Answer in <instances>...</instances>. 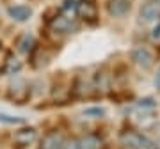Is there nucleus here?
Here are the masks:
<instances>
[{"label": "nucleus", "instance_id": "obj_1", "mask_svg": "<svg viewBox=\"0 0 160 149\" xmlns=\"http://www.w3.org/2000/svg\"><path fill=\"white\" fill-rule=\"evenodd\" d=\"M29 96H30V91H29V85H27L25 80L16 78V80H12L11 84H9V98L14 99L18 105L25 103V101L29 99Z\"/></svg>", "mask_w": 160, "mask_h": 149}, {"label": "nucleus", "instance_id": "obj_2", "mask_svg": "<svg viewBox=\"0 0 160 149\" xmlns=\"http://www.w3.org/2000/svg\"><path fill=\"white\" fill-rule=\"evenodd\" d=\"M77 14L86 22L94 23L98 18V7L94 4V0H80L77 4Z\"/></svg>", "mask_w": 160, "mask_h": 149}, {"label": "nucleus", "instance_id": "obj_3", "mask_svg": "<svg viewBox=\"0 0 160 149\" xmlns=\"http://www.w3.org/2000/svg\"><path fill=\"white\" fill-rule=\"evenodd\" d=\"M130 57L139 68H142V69H149L153 66V55H151V52H149L146 46H137V48H133L132 53H130Z\"/></svg>", "mask_w": 160, "mask_h": 149}, {"label": "nucleus", "instance_id": "obj_4", "mask_svg": "<svg viewBox=\"0 0 160 149\" xmlns=\"http://www.w3.org/2000/svg\"><path fill=\"white\" fill-rule=\"evenodd\" d=\"M36 138H38V132L32 126L22 128V130H18L14 133V144H16L18 147H27V146H30V144L34 142Z\"/></svg>", "mask_w": 160, "mask_h": 149}, {"label": "nucleus", "instance_id": "obj_5", "mask_svg": "<svg viewBox=\"0 0 160 149\" xmlns=\"http://www.w3.org/2000/svg\"><path fill=\"white\" fill-rule=\"evenodd\" d=\"M146 138L148 137H144V135H141V133H137V132H123L121 137H119V142H121V146H125L126 149H139L144 144Z\"/></svg>", "mask_w": 160, "mask_h": 149}, {"label": "nucleus", "instance_id": "obj_6", "mask_svg": "<svg viewBox=\"0 0 160 149\" xmlns=\"http://www.w3.org/2000/svg\"><path fill=\"white\" fill-rule=\"evenodd\" d=\"M139 18H141V22H144V23L157 22V20L160 18V2H149V4H144V6L141 7Z\"/></svg>", "mask_w": 160, "mask_h": 149}, {"label": "nucleus", "instance_id": "obj_7", "mask_svg": "<svg viewBox=\"0 0 160 149\" xmlns=\"http://www.w3.org/2000/svg\"><path fill=\"white\" fill-rule=\"evenodd\" d=\"M50 29L55 34H68V32H71L75 29V23L68 16H55L50 23Z\"/></svg>", "mask_w": 160, "mask_h": 149}, {"label": "nucleus", "instance_id": "obj_8", "mask_svg": "<svg viewBox=\"0 0 160 149\" xmlns=\"http://www.w3.org/2000/svg\"><path fill=\"white\" fill-rule=\"evenodd\" d=\"M107 11L114 18L125 16L126 12L130 11V0H109L107 2Z\"/></svg>", "mask_w": 160, "mask_h": 149}, {"label": "nucleus", "instance_id": "obj_9", "mask_svg": "<svg viewBox=\"0 0 160 149\" xmlns=\"http://www.w3.org/2000/svg\"><path fill=\"white\" fill-rule=\"evenodd\" d=\"M7 14L14 20V22H27V20H30V16H32V9H30L29 6H22V4H18V6H11L7 7Z\"/></svg>", "mask_w": 160, "mask_h": 149}, {"label": "nucleus", "instance_id": "obj_10", "mask_svg": "<svg viewBox=\"0 0 160 149\" xmlns=\"http://www.w3.org/2000/svg\"><path fill=\"white\" fill-rule=\"evenodd\" d=\"M64 144V138L61 133L57 132H50L46 133L43 140H41V149H61Z\"/></svg>", "mask_w": 160, "mask_h": 149}, {"label": "nucleus", "instance_id": "obj_11", "mask_svg": "<svg viewBox=\"0 0 160 149\" xmlns=\"http://www.w3.org/2000/svg\"><path fill=\"white\" fill-rule=\"evenodd\" d=\"M36 41H34V36L30 34V32H25L23 36H20L16 41V46H18V52L22 53H29L32 48H34Z\"/></svg>", "mask_w": 160, "mask_h": 149}, {"label": "nucleus", "instance_id": "obj_12", "mask_svg": "<svg viewBox=\"0 0 160 149\" xmlns=\"http://www.w3.org/2000/svg\"><path fill=\"white\" fill-rule=\"evenodd\" d=\"M109 74L103 73V71H98L94 74V89L98 91H105V89H109Z\"/></svg>", "mask_w": 160, "mask_h": 149}, {"label": "nucleus", "instance_id": "obj_13", "mask_svg": "<svg viewBox=\"0 0 160 149\" xmlns=\"http://www.w3.org/2000/svg\"><path fill=\"white\" fill-rule=\"evenodd\" d=\"M80 147L82 149H100V138L96 135H86L80 138Z\"/></svg>", "mask_w": 160, "mask_h": 149}, {"label": "nucleus", "instance_id": "obj_14", "mask_svg": "<svg viewBox=\"0 0 160 149\" xmlns=\"http://www.w3.org/2000/svg\"><path fill=\"white\" fill-rule=\"evenodd\" d=\"M20 69H22V62H20L16 57L9 55L7 60H6V68H4V71H6L7 74H14V73H18Z\"/></svg>", "mask_w": 160, "mask_h": 149}, {"label": "nucleus", "instance_id": "obj_15", "mask_svg": "<svg viewBox=\"0 0 160 149\" xmlns=\"http://www.w3.org/2000/svg\"><path fill=\"white\" fill-rule=\"evenodd\" d=\"M77 0H64V4H62V12H64V16H68L73 20V16L77 14Z\"/></svg>", "mask_w": 160, "mask_h": 149}, {"label": "nucleus", "instance_id": "obj_16", "mask_svg": "<svg viewBox=\"0 0 160 149\" xmlns=\"http://www.w3.org/2000/svg\"><path fill=\"white\" fill-rule=\"evenodd\" d=\"M84 115L86 117H91V119H100L102 115H105V110L100 108V107H91V108L84 110Z\"/></svg>", "mask_w": 160, "mask_h": 149}, {"label": "nucleus", "instance_id": "obj_17", "mask_svg": "<svg viewBox=\"0 0 160 149\" xmlns=\"http://www.w3.org/2000/svg\"><path fill=\"white\" fill-rule=\"evenodd\" d=\"M139 110H148V112H153L155 108H157V103H155L153 99H151V98H146V99H141V101H139Z\"/></svg>", "mask_w": 160, "mask_h": 149}, {"label": "nucleus", "instance_id": "obj_18", "mask_svg": "<svg viewBox=\"0 0 160 149\" xmlns=\"http://www.w3.org/2000/svg\"><path fill=\"white\" fill-rule=\"evenodd\" d=\"M0 123H4V124H22L23 119L22 117H12V115L0 114Z\"/></svg>", "mask_w": 160, "mask_h": 149}, {"label": "nucleus", "instance_id": "obj_19", "mask_svg": "<svg viewBox=\"0 0 160 149\" xmlns=\"http://www.w3.org/2000/svg\"><path fill=\"white\" fill-rule=\"evenodd\" d=\"M61 149H82V147H80V140L71 138V140H68V142H64Z\"/></svg>", "mask_w": 160, "mask_h": 149}, {"label": "nucleus", "instance_id": "obj_20", "mask_svg": "<svg viewBox=\"0 0 160 149\" xmlns=\"http://www.w3.org/2000/svg\"><path fill=\"white\" fill-rule=\"evenodd\" d=\"M139 149H158V147H157V144H155V142H151L149 138H146V140H144V144Z\"/></svg>", "mask_w": 160, "mask_h": 149}, {"label": "nucleus", "instance_id": "obj_21", "mask_svg": "<svg viewBox=\"0 0 160 149\" xmlns=\"http://www.w3.org/2000/svg\"><path fill=\"white\" fill-rule=\"evenodd\" d=\"M151 37H153V39H158V37H160V22L155 25L153 32H151Z\"/></svg>", "mask_w": 160, "mask_h": 149}, {"label": "nucleus", "instance_id": "obj_22", "mask_svg": "<svg viewBox=\"0 0 160 149\" xmlns=\"http://www.w3.org/2000/svg\"><path fill=\"white\" fill-rule=\"evenodd\" d=\"M153 84H155V87H160V68H158V71H157V76H155Z\"/></svg>", "mask_w": 160, "mask_h": 149}, {"label": "nucleus", "instance_id": "obj_23", "mask_svg": "<svg viewBox=\"0 0 160 149\" xmlns=\"http://www.w3.org/2000/svg\"><path fill=\"white\" fill-rule=\"evenodd\" d=\"M0 50H2V43H0Z\"/></svg>", "mask_w": 160, "mask_h": 149}]
</instances>
